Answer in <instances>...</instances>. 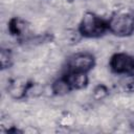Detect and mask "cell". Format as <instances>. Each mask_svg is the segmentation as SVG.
Wrapping results in <instances>:
<instances>
[{
  "label": "cell",
  "mask_w": 134,
  "mask_h": 134,
  "mask_svg": "<svg viewBox=\"0 0 134 134\" xmlns=\"http://www.w3.org/2000/svg\"><path fill=\"white\" fill-rule=\"evenodd\" d=\"M109 30L118 37H129L134 32V14L127 9L114 12L108 21Z\"/></svg>",
  "instance_id": "cell-1"
},
{
  "label": "cell",
  "mask_w": 134,
  "mask_h": 134,
  "mask_svg": "<svg viewBox=\"0 0 134 134\" xmlns=\"http://www.w3.org/2000/svg\"><path fill=\"white\" fill-rule=\"evenodd\" d=\"M109 30L108 21L93 13H86L79 25V31L86 38H98Z\"/></svg>",
  "instance_id": "cell-2"
},
{
  "label": "cell",
  "mask_w": 134,
  "mask_h": 134,
  "mask_svg": "<svg viewBox=\"0 0 134 134\" xmlns=\"http://www.w3.org/2000/svg\"><path fill=\"white\" fill-rule=\"evenodd\" d=\"M95 64L94 57L89 52H79L72 54L67 61V70L79 71V72H88L90 71Z\"/></svg>",
  "instance_id": "cell-3"
},
{
  "label": "cell",
  "mask_w": 134,
  "mask_h": 134,
  "mask_svg": "<svg viewBox=\"0 0 134 134\" xmlns=\"http://www.w3.org/2000/svg\"><path fill=\"white\" fill-rule=\"evenodd\" d=\"M110 68L115 73H132L134 72V57L118 52L111 57Z\"/></svg>",
  "instance_id": "cell-4"
},
{
  "label": "cell",
  "mask_w": 134,
  "mask_h": 134,
  "mask_svg": "<svg viewBox=\"0 0 134 134\" xmlns=\"http://www.w3.org/2000/svg\"><path fill=\"white\" fill-rule=\"evenodd\" d=\"M63 82L68 87L69 91L74 89H82L85 88L88 84V76L86 72H79V71H70L67 72L61 77Z\"/></svg>",
  "instance_id": "cell-5"
},
{
  "label": "cell",
  "mask_w": 134,
  "mask_h": 134,
  "mask_svg": "<svg viewBox=\"0 0 134 134\" xmlns=\"http://www.w3.org/2000/svg\"><path fill=\"white\" fill-rule=\"evenodd\" d=\"M8 30L12 36L20 38L24 35V31L26 30V24L19 18H12L8 23Z\"/></svg>",
  "instance_id": "cell-6"
},
{
  "label": "cell",
  "mask_w": 134,
  "mask_h": 134,
  "mask_svg": "<svg viewBox=\"0 0 134 134\" xmlns=\"http://www.w3.org/2000/svg\"><path fill=\"white\" fill-rule=\"evenodd\" d=\"M13 64V58L9 49H1V69L4 70L6 68H9Z\"/></svg>",
  "instance_id": "cell-7"
},
{
  "label": "cell",
  "mask_w": 134,
  "mask_h": 134,
  "mask_svg": "<svg viewBox=\"0 0 134 134\" xmlns=\"http://www.w3.org/2000/svg\"><path fill=\"white\" fill-rule=\"evenodd\" d=\"M127 90L130 91V92H134V77L130 82H128V84H127Z\"/></svg>",
  "instance_id": "cell-8"
}]
</instances>
